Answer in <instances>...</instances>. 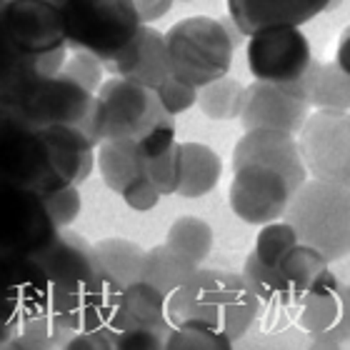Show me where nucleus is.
<instances>
[{"mask_svg": "<svg viewBox=\"0 0 350 350\" xmlns=\"http://www.w3.org/2000/svg\"><path fill=\"white\" fill-rule=\"evenodd\" d=\"M308 180L298 138L278 131H245L233 150L230 211L250 226L283 220L288 203Z\"/></svg>", "mask_w": 350, "mask_h": 350, "instance_id": "1", "label": "nucleus"}, {"mask_svg": "<svg viewBox=\"0 0 350 350\" xmlns=\"http://www.w3.org/2000/svg\"><path fill=\"white\" fill-rule=\"evenodd\" d=\"M260 300L241 273L198 268L188 283L168 295L170 328L208 325L230 340L248 336L260 315Z\"/></svg>", "mask_w": 350, "mask_h": 350, "instance_id": "2", "label": "nucleus"}, {"mask_svg": "<svg viewBox=\"0 0 350 350\" xmlns=\"http://www.w3.org/2000/svg\"><path fill=\"white\" fill-rule=\"evenodd\" d=\"M300 243L315 248L328 262L350 253V188L336 183L306 180L283 215Z\"/></svg>", "mask_w": 350, "mask_h": 350, "instance_id": "3", "label": "nucleus"}, {"mask_svg": "<svg viewBox=\"0 0 350 350\" xmlns=\"http://www.w3.org/2000/svg\"><path fill=\"white\" fill-rule=\"evenodd\" d=\"M10 103L21 116H25L36 128L48 125H73L85 133L95 148L100 146L98 125V95L70 78L68 73H55L48 78H30L13 95L0 98Z\"/></svg>", "mask_w": 350, "mask_h": 350, "instance_id": "4", "label": "nucleus"}, {"mask_svg": "<svg viewBox=\"0 0 350 350\" xmlns=\"http://www.w3.org/2000/svg\"><path fill=\"white\" fill-rule=\"evenodd\" d=\"M173 78L185 85L205 88L230 73L235 45L223 23L208 15L183 18L165 33Z\"/></svg>", "mask_w": 350, "mask_h": 350, "instance_id": "5", "label": "nucleus"}, {"mask_svg": "<svg viewBox=\"0 0 350 350\" xmlns=\"http://www.w3.org/2000/svg\"><path fill=\"white\" fill-rule=\"evenodd\" d=\"M60 15L68 48L100 60L128 48L143 28L133 0H66Z\"/></svg>", "mask_w": 350, "mask_h": 350, "instance_id": "6", "label": "nucleus"}, {"mask_svg": "<svg viewBox=\"0 0 350 350\" xmlns=\"http://www.w3.org/2000/svg\"><path fill=\"white\" fill-rule=\"evenodd\" d=\"M13 45L33 63L38 78H48L63 70L68 48L60 8L48 0H10L0 13Z\"/></svg>", "mask_w": 350, "mask_h": 350, "instance_id": "7", "label": "nucleus"}, {"mask_svg": "<svg viewBox=\"0 0 350 350\" xmlns=\"http://www.w3.org/2000/svg\"><path fill=\"white\" fill-rule=\"evenodd\" d=\"M0 183L28 188L40 198L66 185L53 173L40 128L5 100H0Z\"/></svg>", "mask_w": 350, "mask_h": 350, "instance_id": "8", "label": "nucleus"}, {"mask_svg": "<svg viewBox=\"0 0 350 350\" xmlns=\"http://www.w3.org/2000/svg\"><path fill=\"white\" fill-rule=\"evenodd\" d=\"M58 233L40 196L13 183H0V268L36 258Z\"/></svg>", "mask_w": 350, "mask_h": 350, "instance_id": "9", "label": "nucleus"}, {"mask_svg": "<svg viewBox=\"0 0 350 350\" xmlns=\"http://www.w3.org/2000/svg\"><path fill=\"white\" fill-rule=\"evenodd\" d=\"M51 313L68 333H103L113 338L131 323L125 313V288L103 273L53 298Z\"/></svg>", "mask_w": 350, "mask_h": 350, "instance_id": "10", "label": "nucleus"}, {"mask_svg": "<svg viewBox=\"0 0 350 350\" xmlns=\"http://www.w3.org/2000/svg\"><path fill=\"white\" fill-rule=\"evenodd\" d=\"M298 148L313 180L350 188V113H310L298 133Z\"/></svg>", "mask_w": 350, "mask_h": 350, "instance_id": "11", "label": "nucleus"}, {"mask_svg": "<svg viewBox=\"0 0 350 350\" xmlns=\"http://www.w3.org/2000/svg\"><path fill=\"white\" fill-rule=\"evenodd\" d=\"M165 110L155 90L135 85L123 78H108L98 90V125L103 140H140Z\"/></svg>", "mask_w": 350, "mask_h": 350, "instance_id": "12", "label": "nucleus"}, {"mask_svg": "<svg viewBox=\"0 0 350 350\" xmlns=\"http://www.w3.org/2000/svg\"><path fill=\"white\" fill-rule=\"evenodd\" d=\"M245 60L253 81L288 85L298 83L313 63L310 40L300 28H268L248 38Z\"/></svg>", "mask_w": 350, "mask_h": 350, "instance_id": "13", "label": "nucleus"}, {"mask_svg": "<svg viewBox=\"0 0 350 350\" xmlns=\"http://www.w3.org/2000/svg\"><path fill=\"white\" fill-rule=\"evenodd\" d=\"M308 116L310 105L303 90V78L288 85L253 81L243 90L238 120L245 131H278L298 138Z\"/></svg>", "mask_w": 350, "mask_h": 350, "instance_id": "14", "label": "nucleus"}, {"mask_svg": "<svg viewBox=\"0 0 350 350\" xmlns=\"http://www.w3.org/2000/svg\"><path fill=\"white\" fill-rule=\"evenodd\" d=\"M293 318L313 343L343 348L350 340V303L345 285L333 273L323 270L315 283L293 303Z\"/></svg>", "mask_w": 350, "mask_h": 350, "instance_id": "15", "label": "nucleus"}, {"mask_svg": "<svg viewBox=\"0 0 350 350\" xmlns=\"http://www.w3.org/2000/svg\"><path fill=\"white\" fill-rule=\"evenodd\" d=\"M100 63L108 75L131 81L148 90H158L168 78H173L165 36L153 25H143L128 48L110 58H103Z\"/></svg>", "mask_w": 350, "mask_h": 350, "instance_id": "16", "label": "nucleus"}, {"mask_svg": "<svg viewBox=\"0 0 350 350\" xmlns=\"http://www.w3.org/2000/svg\"><path fill=\"white\" fill-rule=\"evenodd\" d=\"M343 0H228V18L250 38L268 28H300Z\"/></svg>", "mask_w": 350, "mask_h": 350, "instance_id": "17", "label": "nucleus"}, {"mask_svg": "<svg viewBox=\"0 0 350 350\" xmlns=\"http://www.w3.org/2000/svg\"><path fill=\"white\" fill-rule=\"evenodd\" d=\"M36 260L51 280L53 298L73 291L100 273L93 243H88L81 233H70V230H60L55 241L43 253H38Z\"/></svg>", "mask_w": 350, "mask_h": 350, "instance_id": "18", "label": "nucleus"}, {"mask_svg": "<svg viewBox=\"0 0 350 350\" xmlns=\"http://www.w3.org/2000/svg\"><path fill=\"white\" fill-rule=\"evenodd\" d=\"M48 148L53 173L66 185H78L88 180L95 168V146L85 133L73 125H48L40 128Z\"/></svg>", "mask_w": 350, "mask_h": 350, "instance_id": "19", "label": "nucleus"}, {"mask_svg": "<svg viewBox=\"0 0 350 350\" xmlns=\"http://www.w3.org/2000/svg\"><path fill=\"white\" fill-rule=\"evenodd\" d=\"M8 295H10L18 323L51 313L53 285L45 275V270L38 265L36 258L10 265V270H8Z\"/></svg>", "mask_w": 350, "mask_h": 350, "instance_id": "20", "label": "nucleus"}, {"mask_svg": "<svg viewBox=\"0 0 350 350\" xmlns=\"http://www.w3.org/2000/svg\"><path fill=\"white\" fill-rule=\"evenodd\" d=\"M95 163L103 183L118 196H123L131 185L146 178V158L135 140H103Z\"/></svg>", "mask_w": 350, "mask_h": 350, "instance_id": "21", "label": "nucleus"}, {"mask_svg": "<svg viewBox=\"0 0 350 350\" xmlns=\"http://www.w3.org/2000/svg\"><path fill=\"white\" fill-rule=\"evenodd\" d=\"M303 90L310 110L350 113V75L336 60L333 63L313 60L303 75Z\"/></svg>", "mask_w": 350, "mask_h": 350, "instance_id": "22", "label": "nucleus"}, {"mask_svg": "<svg viewBox=\"0 0 350 350\" xmlns=\"http://www.w3.org/2000/svg\"><path fill=\"white\" fill-rule=\"evenodd\" d=\"M223 161L205 143H180V198H203L220 183Z\"/></svg>", "mask_w": 350, "mask_h": 350, "instance_id": "23", "label": "nucleus"}, {"mask_svg": "<svg viewBox=\"0 0 350 350\" xmlns=\"http://www.w3.org/2000/svg\"><path fill=\"white\" fill-rule=\"evenodd\" d=\"M198 268L200 265L180 256L175 248H170L168 243H161V245L146 250L140 280H146V283L155 285L165 295H170V293H175L178 288L188 283L190 278L198 273Z\"/></svg>", "mask_w": 350, "mask_h": 350, "instance_id": "24", "label": "nucleus"}, {"mask_svg": "<svg viewBox=\"0 0 350 350\" xmlns=\"http://www.w3.org/2000/svg\"><path fill=\"white\" fill-rule=\"evenodd\" d=\"M93 248L103 275L113 278L123 288L140 280L146 250L140 248L138 243L125 241V238H103V241L93 243Z\"/></svg>", "mask_w": 350, "mask_h": 350, "instance_id": "25", "label": "nucleus"}, {"mask_svg": "<svg viewBox=\"0 0 350 350\" xmlns=\"http://www.w3.org/2000/svg\"><path fill=\"white\" fill-rule=\"evenodd\" d=\"M125 313L128 321L138 325L173 330L168 323V295L146 280L125 288Z\"/></svg>", "mask_w": 350, "mask_h": 350, "instance_id": "26", "label": "nucleus"}, {"mask_svg": "<svg viewBox=\"0 0 350 350\" xmlns=\"http://www.w3.org/2000/svg\"><path fill=\"white\" fill-rule=\"evenodd\" d=\"M165 243L196 265H203L205 258L213 253V228L203 218L183 215L173 220V226L168 228Z\"/></svg>", "mask_w": 350, "mask_h": 350, "instance_id": "27", "label": "nucleus"}, {"mask_svg": "<svg viewBox=\"0 0 350 350\" xmlns=\"http://www.w3.org/2000/svg\"><path fill=\"white\" fill-rule=\"evenodd\" d=\"M328 265L330 262L325 260L315 248L306 245V243H298V245L283 258V262H280V273H283L288 285H291L293 303H295V300L315 283V278L321 275L323 270H328Z\"/></svg>", "mask_w": 350, "mask_h": 350, "instance_id": "28", "label": "nucleus"}, {"mask_svg": "<svg viewBox=\"0 0 350 350\" xmlns=\"http://www.w3.org/2000/svg\"><path fill=\"white\" fill-rule=\"evenodd\" d=\"M243 90L245 85L230 75L218 78L215 83L198 90V108L211 120H235L241 116Z\"/></svg>", "mask_w": 350, "mask_h": 350, "instance_id": "29", "label": "nucleus"}, {"mask_svg": "<svg viewBox=\"0 0 350 350\" xmlns=\"http://www.w3.org/2000/svg\"><path fill=\"white\" fill-rule=\"evenodd\" d=\"M243 278L245 283L250 285V291L256 293L260 303H268V306H280V303H293V293L291 285L285 280V275L280 273V268H268L262 265L253 253L245 258V265H243Z\"/></svg>", "mask_w": 350, "mask_h": 350, "instance_id": "30", "label": "nucleus"}, {"mask_svg": "<svg viewBox=\"0 0 350 350\" xmlns=\"http://www.w3.org/2000/svg\"><path fill=\"white\" fill-rule=\"evenodd\" d=\"M70 336L73 333H68L53 313L30 318V321L21 323L15 330V340H18L21 350H60Z\"/></svg>", "mask_w": 350, "mask_h": 350, "instance_id": "31", "label": "nucleus"}, {"mask_svg": "<svg viewBox=\"0 0 350 350\" xmlns=\"http://www.w3.org/2000/svg\"><path fill=\"white\" fill-rule=\"evenodd\" d=\"M298 243H300V238H298V233L293 230L291 223L275 220V223H268V226L260 228L256 248L250 250V253H253L262 265H268V268H280L283 258L288 256Z\"/></svg>", "mask_w": 350, "mask_h": 350, "instance_id": "32", "label": "nucleus"}, {"mask_svg": "<svg viewBox=\"0 0 350 350\" xmlns=\"http://www.w3.org/2000/svg\"><path fill=\"white\" fill-rule=\"evenodd\" d=\"M30 78H38L36 68L15 48L13 40L8 38L5 28H3V23H0V98L13 95Z\"/></svg>", "mask_w": 350, "mask_h": 350, "instance_id": "33", "label": "nucleus"}, {"mask_svg": "<svg viewBox=\"0 0 350 350\" xmlns=\"http://www.w3.org/2000/svg\"><path fill=\"white\" fill-rule=\"evenodd\" d=\"M165 350H235L233 340L208 325H180L168 333Z\"/></svg>", "mask_w": 350, "mask_h": 350, "instance_id": "34", "label": "nucleus"}, {"mask_svg": "<svg viewBox=\"0 0 350 350\" xmlns=\"http://www.w3.org/2000/svg\"><path fill=\"white\" fill-rule=\"evenodd\" d=\"M146 178L161 196H178L180 188V143H175L158 158L146 161Z\"/></svg>", "mask_w": 350, "mask_h": 350, "instance_id": "35", "label": "nucleus"}, {"mask_svg": "<svg viewBox=\"0 0 350 350\" xmlns=\"http://www.w3.org/2000/svg\"><path fill=\"white\" fill-rule=\"evenodd\" d=\"M40 200H43L45 211H48L53 226L58 228V230H68L83 211V200H81L78 185H63V188L43 196Z\"/></svg>", "mask_w": 350, "mask_h": 350, "instance_id": "36", "label": "nucleus"}, {"mask_svg": "<svg viewBox=\"0 0 350 350\" xmlns=\"http://www.w3.org/2000/svg\"><path fill=\"white\" fill-rule=\"evenodd\" d=\"M168 333L170 330L128 323L123 330H118L116 336L110 338V343H113V350H165Z\"/></svg>", "mask_w": 350, "mask_h": 350, "instance_id": "37", "label": "nucleus"}, {"mask_svg": "<svg viewBox=\"0 0 350 350\" xmlns=\"http://www.w3.org/2000/svg\"><path fill=\"white\" fill-rule=\"evenodd\" d=\"M63 73L75 78L83 88H88V90L95 95H98L103 83H105V78H103V75H105V68H103L100 58H95L93 53H85V51L68 53L66 63H63Z\"/></svg>", "mask_w": 350, "mask_h": 350, "instance_id": "38", "label": "nucleus"}, {"mask_svg": "<svg viewBox=\"0 0 350 350\" xmlns=\"http://www.w3.org/2000/svg\"><path fill=\"white\" fill-rule=\"evenodd\" d=\"M155 95H158L161 108L173 118L185 113V110H190L198 103V88L185 85V83H180L178 78H168V81L155 90Z\"/></svg>", "mask_w": 350, "mask_h": 350, "instance_id": "39", "label": "nucleus"}, {"mask_svg": "<svg viewBox=\"0 0 350 350\" xmlns=\"http://www.w3.org/2000/svg\"><path fill=\"white\" fill-rule=\"evenodd\" d=\"M140 148V153H143V158L146 161H150V158H158V155H163L165 150H170V148L178 143L175 140V120L173 116H165L158 120V123L150 128V131L143 135L140 140H135Z\"/></svg>", "mask_w": 350, "mask_h": 350, "instance_id": "40", "label": "nucleus"}, {"mask_svg": "<svg viewBox=\"0 0 350 350\" xmlns=\"http://www.w3.org/2000/svg\"><path fill=\"white\" fill-rule=\"evenodd\" d=\"M161 193L155 190V185L148 178H143V180H138L135 185H131V188L123 193V200L125 205L131 208V211L135 213H150L155 208V205L161 203Z\"/></svg>", "mask_w": 350, "mask_h": 350, "instance_id": "41", "label": "nucleus"}, {"mask_svg": "<svg viewBox=\"0 0 350 350\" xmlns=\"http://www.w3.org/2000/svg\"><path fill=\"white\" fill-rule=\"evenodd\" d=\"M8 270H10V265L0 268V343L8 340V338H13L18 325H21L18 318H15L10 295H8Z\"/></svg>", "mask_w": 350, "mask_h": 350, "instance_id": "42", "label": "nucleus"}, {"mask_svg": "<svg viewBox=\"0 0 350 350\" xmlns=\"http://www.w3.org/2000/svg\"><path fill=\"white\" fill-rule=\"evenodd\" d=\"M60 350H113V343L103 333H73Z\"/></svg>", "mask_w": 350, "mask_h": 350, "instance_id": "43", "label": "nucleus"}, {"mask_svg": "<svg viewBox=\"0 0 350 350\" xmlns=\"http://www.w3.org/2000/svg\"><path fill=\"white\" fill-rule=\"evenodd\" d=\"M173 3L175 0H133L143 25H150V23L165 18L170 13V8H173Z\"/></svg>", "mask_w": 350, "mask_h": 350, "instance_id": "44", "label": "nucleus"}, {"mask_svg": "<svg viewBox=\"0 0 350 350\" xmlns=\"http://www.w3.org/2000/svg\"><path fill=\"white\" fill-rule=\"evenodd\" d=\"M336 63L343 68L345 73L350 75V25L340 33L338 38V48H336Z\"/></svg>", "mask_w": 350, "mask_h": 350, "instance_id": "45", "label": "nucleus"}, {"mask_svg": "<svg viewBox=\"0 0 350 350\" xmlns=\"http://www.w3.org/2000/svg\"><path fill=\"white\" fill-rule=\"evenodd\" d=\"M220 23H223V28L228 30V36H230V40H233L235 48H238V45H243V43H248V38L243 36V30L238 28V25L230 21V18H226V21H220Z\"/></svg>", "mask_w": 350, "mask_h": 350, "instance_id": "46", "label": "nucleus"}, {"mask_svg": "<svg viewBox=\"0 0 350 350\" xmlns=\"http://www.w3.org/2000/svg\"><path fill=\"white\" fill-rule=\"evenodd\" d=\"M0 350H21V345H18V340H15V336H13L0 343Z\"/></svg>", "mask_w": 350, "mask_h": 350, "instance_id": "47", "label": "nucleus"}, {"mask_svg": "<svg viewBox=\"0 0 350 350\" xmlns=\"http://www.w3.org/2000/svg\"><path fill=\"white\" fill-rule=\"evenodd\" d=\"M310 350H343V348H338V345H323V343H313V348Z\"/></svg>", "mask_w": 350, "mask_h": 350, "instance_id": "48", "label": "nucleus"}, {"mask_svg": "<svg viewBox=\"0 0 350 350\" xmlns=\"http://www.w3.org/2000/svg\"><path fill=\"white\" fill-rule=\"evenodd\" d=\"M48 3H53L55 8H63V5H66V0H48Z\"/></svg>", "mask_w": 350, "mask_h": 350, "instance_id": "49", "label": "nucleus"}, {"mask_svg": "<svg viewBox=\"0 0 350 350\" xmlns=\"http://www.w3.org/2000/svg\"><path fill=\"white\" fill-rule=\"evenodd\" d=\"M8 3H10V0H0V13H3V10H5V5Z\"/></svg>", "mask_w": 350, "mask_h": 350, "instance_id": "50", "label": "nucleus"}, {"mask_svg": "<svg viewBox=\"0 0 350 350\" xmlns=\"http://www.w3.org/2000/svg\"><path fill=\"white\" fill-rule=\"evenodd\" d=\"M345 295H348V303H350V285H345Z\"/></svg>", "mask_w": 350, "mask_h": 350, "instance_id": "51", "label": "nucleus"}, {"mask_svg": "<svg viewBox=\"0 0 350 350\" xmlns=\"http://www.w3.org/2000/svg\"><path fill=\"white\" fill-rule=\"evenodd\" d=\"M183 3H188V0H183Z\"/></svg>", "mask_w": 350, "mask_h": 350, "instance_id": "52", "label": "nucleus"}]
</instances>
